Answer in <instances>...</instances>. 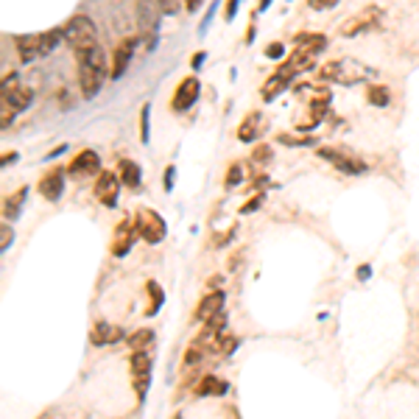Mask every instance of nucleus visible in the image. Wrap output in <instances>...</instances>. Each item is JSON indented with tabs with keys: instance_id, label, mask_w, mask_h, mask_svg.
<instances>
[{
	"instance_id": "nucleus-1",
	"label": "nucleus",
	"mask_w": 419,
	"mask_h": 419,
	"mask_svg": "<svg viewBox=\"0 0 419 419\" xmlns=\"http://www.w3.org/2000/svg\"><path fill=\"white\" fill-rule=\"evenodd\" d=\"M79 59V87H82V95L84 98H95V95L101 93V87H104V82H106V53H104V48L95 45V48H87V50H79L76 53Z\"/></svg>"
},
{
	"instance_id": "nucleus-2",
	"label": "nucleus",
	"mask_w": 419,
	"mask_h": 419,
	"mask_svg": "<svg viewBox=\"0 0 419 419\" xmlns=\"http://www.w3.org/2000/svg\"><path fill=\"white\" fill-rule=\"evenodd\" d=\"M319 79H322V82H333V84L352 87V84H358V82L374 79V70L369 65L358 62V59H335V62H327L325 67L319 70Z\"/></svg>"
},
{
	"instance_id": "nucleus-3",
	"label": "nucleus",
	"mask_w": 419,
	"mask_h": 419,
	"mask_svg": "<svg viewBox=\"0 0 419 419\" xmlns=\"http://www.w3.org/2000/svg\"><path fill=\"white\" fill-rule=\"evenodd\" d=\"M62 40H65L62 28H50V31H45V34H20V37L14 40V45H17L20 59H23L26 65H31V62H37V59L48 56V53L59 45Z\"/></svg>"
},
{
	"instance_id": "nucleus-4",
	"label": "nucleus",
	"mask_w": 419,
	"mask_h": 419,
	"mask_svg": "<svg viewBox=\"0 0 419 419\" xmlns=\"http://www.w3.org/2000/svg\"><path fill=\"white\" fill-rule=\"evenodd\" d=\"M62 34H65V43L73 48L76 53L98 45V28H95V23L87 14H76L73 20H67Z\"/></svg>"
},
{
	"instance_id": "nucleus-5",
	"label": "nucleus",
	"mask_w": 419,
	"mask_h": 419,
	"mask_svg": "<svg viewBox=\"0 0 419 419\" xmlns=\"http://www.w3.org/2000/svg\"><path fill=\"white\" fill-rule=\"evenodd\" d=\"M31 98H34V95H31L28 87H20V84H17V73L6 76V79H3V121H6V123L14 121L17 112L28 109Z\"/></svg>"
},
{
	"instance_id": "nucleus-6",
	"label": "nucleus",
	"mask_w": 419,
	"mask_h": 419,
	"mask_svg": "<svg viewBox=\"0 0 419 419\" xmlns=\"http://www.w3.org/2000/svg\"><path fill=\"white\" fill-rule=\"evenodd\" d=\"M135 227H138V235L145 240V243H160L165 235H168V224H165V218L157 213V210H148V207H143L138 210V216H135Z\"/></svg>"
},
{
	"instance_id": "nucleus-7",
	"label": "nucleus",
	"mask_w": 419,
	"mask_h": 419,
	"mask_svg": "<svg viewBox=\"0 0 419 419\" xmlns=\"http://www.w3.org/2000/svg\"><path fill=\"white\" fill-rule=\"evenodd\" d=\"M316 154L327 160V162H333L335 165V171H341V174H347V177H358V174H367L369 171V165L361 160V157H352V154H347L344 148H316Z\"/></svg>"
},
{
	"instance_id": "nucleus-8",
	"label": "nucleus",
	"mask_w": 419,
	"mask_h": 419,
	"mask_svg": "<svg viewBox=\"0 0 419 419\" xmlns=\"http://www.w3.org/2000/svg\"><path fill=\"white\" fill-rule=\"evenodd\" d=\"M121 177L115 171H101L98 185H95V199L104 207H118V196H121Z\"/></svg>"
},
{
	"instance_id": "nucleus-9",
	"label": "nucleus",
	"mask_w": 419,
	"mask_h": 419,
	"mask_svg": "<svg viewBox=\"0 0 419 419\" xmlns=\"http://www.w3.org/2000/svg\"><path fill=\"white\" fill-rule=\"evenodd\" d=\"M199 93H201V82L196 79V76H187L185 82L177 87V93L171 98V106H174V112H187L196 101H199Z\"/></svg>"
},
{
	"instance_id": "nucleus-10",
	"label": "nucleus",
	"mask_w": 419,
	"mask_h": 419,
	"mask_svg": "<svg viewBox=\"0 0 419 419\" xmlns=\"http://www.w3.org/2000/svg\"><path fill=\"white\" fill-rule=\"evenodd\" d=\"M138 227L132 224V221H121L118 227H115V235H112V255L115 257H126L129 252H132V246H135V240H138Z\"/></svg>"
},
{
	"instance_id": "nucleus-11",
	"label": "nucleus",
	"mask_w": 419,
	"mask_h": 419,
	"mask_svg": "<svg viewBox=\"0 0 419 419\" xmlns=\"http://www.w3.org/2000/svg\"><path fill=\"white\" fill-rule=\"evenodd\" d=\"M296 79V73L288 67V65H282L274 76H269V82L263 84V90H260V95H263V101H274V98H279V93H285L288 87H291V82Z\"/></svg>"
},
{
	"instance_id": "nucleus-12",
	"label": "nucleus",
	"mask_w": 419,
	"mask_h": 419,
	"mask_svg": "<svg viewBox=\"0 0 419 419\" xmlns=\"http://www.w3.org/2000/svg\"><path fill=\"white\" fill-rule=\"evenodd\" d=\"M377 20H380V9H367V11L355 14L350 23H344V26H341V34H344V37H358V34L374 28Z\"/></svg>"
},
{
	"instance_id": "nucleus-13",
	"label": "nucleus",
	"mask_w": 419,
	"mask_h": 419,
	"mask_svg": "<svg viewBox=\"0 0 419 419\" xmlns=\"http://www.w3.org/2000/svg\"><path fill=\"white\" fill-rule=\"evenodd\" d=\"M40 196L45 199V201H59L62 199V193H65V171L62 168H56V171H48L45 177L40 179Z\"/></svg>"
},
{
	"instance_id": "nucleus-14",
	"label": "nucleus",
	"mask_w": 419,
	"mask_h": 419,
	"mask_svg": "<svg viewBox=\"0 0 419 419\" xmlns=\"http://www.w3.org/2000/svg\"><path fill=\"white\" fill-rule=\"evenodd\" d=\"M140 37H129L123 45H118L115 50V59H112V70H109V79H121L126 70H129V62L135 56V48H138Z\"/></svg>"
},
{
	"instance_id": "nucleus-15",
	"label": "nucleus",
	"mask_w": 419,
	"mask_h": 419,
	"mask_svg": "<svg viewBox=\"0 0 419 419\" xmlns=\"http://www.w3.org/2000/svg\"><path fill=\"white\" fill-rule=\"evenodd\" d=\"M123 341V327L109 325V322H95L90 330V344L95 347H109V344H118Z\"/></svg>"
},
{
	"instance_id": "nucleus-16",
	"label": "nucleus",
	"mask_w": 419,
	"mask_h": 419,
	"mask_svg": "<svg viewBox=\"0 0 419 419\" xmlns=\"http://www.w3.org/2000/svg\"><path fill=\"white\" fill-rule=\"evenodd\" d=\"M224 302H227V294L224 291H213V294H207L201 302H199V308H196V322H207V319H213L216 313H221L224 311Z\"/></svg>"
},
{
	"instance_id": "nucleus-17",
	"label": "nucleus",
	"mask_w": 419,
	"mask_h": 419,
	"mask_svg": "<svg viewBox=\"0 0 419 419\" xmlns=\"http://www.w3.org/2000/svg\"><path fill=\"white\" fill-rule=\"evenodd\" d=\"M67 171H70L76 179H79V177H93V174L101 171V157L95 154L93 148H87V151H82V154L70 162V168H67Z\"/></svg>"
},
{
	"instance_id": "nucleus-18",
	"label": "nucleus",
	"mask_w": 419,
	"mask_h": 419,
	"mask_svg": "<svg viewBox=\"0 0 419 419\" xmlns=\"http://www.w3.org/2000/svg\"><path fill=\"white\" fill-rule=\"evenodd\" d=\"M263 123H266V118H263L260 112H249V115L243 118V123L238 126V140H240V143H255L257 135L263 132Z\"/></svg>"
},
{
	"instance_id": "nucleus-19",
	"label": "nucleus",
	"mask_w": 419,
	"mask_h": 419,
	"mask_svg": "<svg viewBox=\"0 0 419 419\" xmlns=\"http://www.w3.org/2000/svg\"><path fill=\"white\" fill-rule=\"evenodd\" d=\"M227 389H230V386H227L221 377L204 374L201 383L196 386V397H221V394H227Z\"/></svg>"
},
{
	"instance_id": "nucleus-20",
	"label": "nucleus",
	"mask_w": 419,
	"mask_h": 419,
	"mask_svg": "<svg viewBox=\"0 0 419 419\" xmlns=\"http://www.w3.org/2000/svg\"><path fill=\"white\" fill-rule=\"evenodd\" d=\"M118 177H121V182H123V187H140V182H143V171H140V165L135 162V160H121L118 162Z\"/></svg>"
},
{
	"instance_id": "nucleus-21",
	"label": "nucleus",
	"mask_w": 419,
	"mask_h": 419,
	"mask_svg": "<svg viewBox=\"0 0 419 419\" xmlns=\"http://www.w3.org/2000/svg\"><path fill=\"white\" fill-rule=\"evenodd\" d=\"M313 56H316V53H311V50L299 48V50H296L294 56H288V59H285L282 65H288V67H291V70H294V73L299 76V73H305V70H311V67L316 65V59H313Z\"/></svg>"
},
{
	"instance_id": "nucleus-22",
	"label": "nucleus",
	"mask_w": 419,
	"mask_h": 419,
	"mask_svg": "<svg viewBox=\"0 0 419 419\" xmlns=\"http://www.w3.org/2000/svg\"><path fill=\"white\" fill-rule=\"evenodd\" d=\"M26 199H28V187H20L11 199H6V204H3L6 221H17V218H20V210H23V204H26Z\"/></svg>"
},
{
	"instance_id": "nucleus-23",
	"label": "nucleus",
	"mask_w": 419,
	"mask_h": 419,
	"mask_svg": "<svg viewBox=\"0 0 419 419\" xmlns=\"http://www.w3.org/2000/svg\"><path fill=\"white\" fill-rule=\"evenodd\" d=\"M240 347V338L233 335V333H218L216 338H213V344H210V350H216V352H221V355H233L235 350Z\"/></svg>"
},
{
	"instance_id": "nucleus-24",
	"label": "nucleus",
	"mask_w": 419,
	"mask_h": 419,
	"mask_svg": "<svg viewBox=\"0 0 419 419\" xmlns=\"http://www.w3.org/2000/svg\"><path fill=\"white\" fill-rule=\"evenodd\" d=\"M294 43L305 50H311V53H322L327 48V37L325 34H296Z\"/></svg>"
},
{
	"instance_id": "nucleus-25",
	"label": "nucleus",
	"mask_w": 419,
	"mask_h": 419,
	"mask_svg": "<svg viewBox=\"0 0 419 419\" xmlns=\"http://www.w3.org/2000/svg\"><path fill=\"white\" fill-rule=\"evenodd\" d=\"M129 369H132L135 377H145V374H151V355H148L145 350L132 352V358H129Z\"/></svg>"
},
{
	"instance_id": "nucleus-26",
	"label": "nucleus",
	"mask_w": 419,
	"mask_h": 419,
	"mask_svg": "<svg viewBox=\"0 0 419 419\" xmlns=\"http://www.w3.org/2000/svg\"><path fill=\"white\" fill-rule=\"evenodd\" d=\"M145 288H148V294H151V308L145 311V316H157L160 308H162V302H165V294H162V288H160L154 279H148Z\"/></svg>"
},
{
	"instance_id": "nucleus-27",
	"label": "nucleus",
	"mask_w": 419,
	"mask_h": 419,
	"mask_svg": "<svg viewBox=\"0 0 419 419\" xmlns=\"http://www.w3.org/2000/svg\"><path fill=\"white\" fill-rule=\"evenodd\" d=\"M367 98H369V104L377 106V109H383V106H389V104H391V93H389L383 84H372V87L367 90Z\"/></svg>"
},
{
	"instance_id": "nucleus-28",
	"label": "nucleus",
	"mask_w": 419,
	"mask_h": 419,
	"mask_svg": "<svg viewBox=\"0 0 419 419\" xmlns=\"http://www.w3.org/2000/svg\"><path fill=\"white\" fill-rule=\"evenodd\" d=\"M151 341H154V333H151V330H138L135 335H129V338H126V344H129V350H132V352L145 350Z\"/></svg>"
},
{
	"instance_id": "nucleus-29",
	"label": "nucleus",
	"mask_w": 419,
	"mask_h": 419,
	"mask_svg": "<svg viewBox=\"0 0 419 419\" xmlns=\"http://www.w3.org/2000/svg\"><path fill=\"white\" fill-rule=\"evenodd\" d=\"M207 355V347H204V341L199 338L193 347H187V352H185V367H196L201 358Z\"/></svg>"
},
{
	"instance_id": "nucleus-30",
	"label": "nucleus",
	"mask_w": 419,
	"mask_h": 419,
	"mask_svg": "<svg viewBox=\"0 0 419 419\" xmlns=\"http://www.w3.org/2000/svg\"><path fill=\"white\" fill-rule=\"evenodd\" d=\"M272 157H274V151H272V145H257V148L252 151V162H255L257 168H263V165H269V162H272Z\"/></svg>"
},
{
	"instance_id": "nucleus-31",
	"label": "nucleus",
	"mask_w": 419,
	"mask_h": 419,
	"mask_svg": "<svg viewBox=\"0 0 419 419\" xmlns=\"http://www.w3.org/2000/svg\"><path fill=\"white\" fill-rule=\"evenodd\" d=\"M240 182H243V165H240V162H233V165H230V171H227L224 187H227V190H233V187H238Z\"/></svg>"
},
{
	"instance_id": "nucleus-32",
	"label": "nucleus",
	"mask_w": 419,
	"mask_h": 419,
	"mask_svg": "<svg viewBox=\"0 0 419 419\" xmlns=\"http://www.w3.org/2000/svg\"><path fill=\"white\" fill-rule=\"evenodd\" d=\"M148 118H151V104H145L143 112H140V140L143 143H148V138H151L148 135Z\"/></svg>"
},
{
	"instance_id": "nucleus-33",
	"label": "nucleus",
	"mask_w": 419,
	"mask_h": 419,
	"mask_svg": "<svg viewBox=\"0 0 419 419\" xmlns=\"http://www.w3.org/2000/svg\"><path fill=\"white\" fill-rule=\"evenodd\" d=\"M282 145H316V138L308 135V138H294V135H279Z\"/></svg>"
},
{
	"instance_id": "nucleus-34",
	"label": "nucleus",
	"mask_w": 419,
	"mask_h": 419,
	"mask_svg": "<svg viewBox=\"0 0 419 419\" xmlns=\"http://www.w3.org/2000/svg\"><path fill=\"white\" fill-rule=\"evenodd\" d=\"M157 6H160V11L168 14V17L179 14V0H157Z\"/></svg>"
},
{
	"instance_id": "nucleus-35",
	"label": "nucleus",
	"mask_w": 419,
	"mask_h": 419,
	"mask_svg": "<svg viewBox=\"0 0 419 419\" xmlns=\"http://www.w3.org/2000/svg\"><path fill=\"white\" fill-rule=\"evenodd\" d=\"M260 204H263V193H255V196H252V199L240 207V216H249V213H252V210H257Z\"/></svg>"
},
{
	"instance_id": "nucleus-36",
	"label": "nucleus",
	"mask_w": 419,
	"mask_h": 419,
	"mask_svg": "<svg viewBox=\"0 0 419 419\" xmlns=\"http://www.w3.org/2000/svg\"><path fill=\"white\" fill-rule=\"evenodd\" d=\"M11 240H14V233H11V227H9V224H3V230H0V252H9Z\"/></svg>"
},
{
	"instance_id": "nucleus-37",
	"label": "nucleus",
	"mask_w": 419,
	"mask_h": 419,
	"mask_svg": "<svg viewBox=\"0 0 419 419\" xmlns=\"http://www.w3.org/2000/svg\"><path fill=\"white\" fill-rule=\"evenodd\" d=\"M282 53H285L282 43H272V45L266 48V56H269V59H274V62H279V59H282Z\"/></svg>"
},
{
	"instance_id": "nucleus-38",
	"label": "nucleus",
	"mask_w": 419,
	"mask_h": 419,
	"mask_svg": "<svg viewBox=\"0 0 419 419\" xmlns=\"http://www.w3.org/2000/svg\"><path fill=\"white\" fill-rule=\"evenodd\" d=\"M174 179H177V168L168 165V168H165V190H168V193L174 190Z\"/></svg>"
},
{
	"instance_id": "nucleus-39",
	"label": "nucleus",
	"mask_w": 419,
	"mask_h": 419,
	"mask_svg": "<svg viewBox=\"0 0 419 419\" xmlns=\"http://www.w3.org/2000/svg\"><path fill=\"white\" fill-rule=\"evenodd\" d=\"M238 6H240V0H227V11H224V17H227V20H235Z\"/></svg>"
},
{
	"instance_id": "nucleus-40",
	"label": "nucleus",
	"mask_w": 419,
	"mask_h": 419,
	"mask_svg": "<svg viewBox=\"0 0 419 419\" xmlns=\"http://www.w3.org/2000/svg\"><path fill=\"white\" fill-rule=\"evenodd\" d=\"M338 0H311V9H333Z\"/></svg>"
},
{
	"instance_id": "nucleus-41",
	"label": "nucleus",
	"mask_w": 419,
	"mask_h": 419,
	"mask_svg": "<svg viewBox=\"0 0 419 419\" xmlns=\"http://www.w3.org/2000/svg\"><path fill=\"white\" fill-rule=\"evenodd\" d=\"M204 59H207V53H204V50H199V53H196V56H193V67H196V70H199V67H201V65H204Z\"/></svg>"
},
{
	"instance_id": "nucleus-42",
	"label": "nucleus",
	"mask_w": 419,
	"mask_h": 419,
	"mask_svg": "<svg viewBox=\"0 0 419 419\" xmlns=\"http://www.w3.org/2000/svg\"><path fill=\"white\" fill-rule=\"evenodd\" d=\"M204 0H185V9L187 11H199V6H201Z\"/></svg>"
},
{
	"instance_id": "nucleus-43",
	"label": "nucleus",
	"mask_w": 419,
	"mask_h": 419,
	"mask_svg": "<svg viewBox=\"0 0 419 419\" xmlns=\"http://www.w3.org/2000/svg\"><path fill=\"white\" fill-rule=\"evenodd\" d=\"M367 277H372V269L369 266H361L358 269V279H367Z\"/></svg>"
},
{
	"instance_id": "nucleus-44",
	"label": "nucleus",
	"mask_w": 419,
	"mask_h": 419,
	"mask_svg": "<svg viewBox=\"0 0 419 419\" xmlns=\"http://www.w3.org/2000/svg\"><path fill=\"white\" fill-rule=\"evenodd\" d=\"M11 162H17V154H14V151H11V154H3V168L11 165Z\"/></svg>"
}]
</instances>
